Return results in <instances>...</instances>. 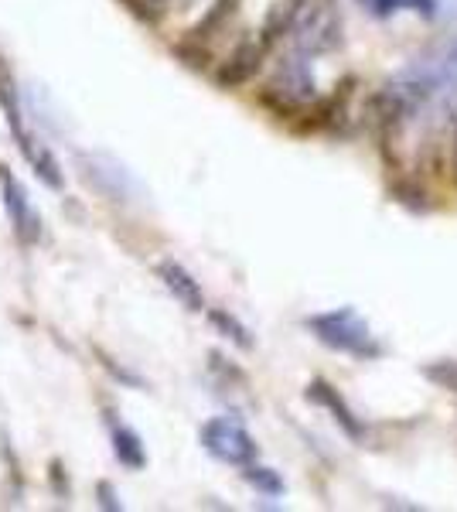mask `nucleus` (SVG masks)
Instances as JSON below:
<instances>
[{"instance_id":"ddd939ff","label":"nucleus","mask_w":457,"mask_h":512,"mask_svg":"<svg viewBox=\"0 0 457 512\" xmlns=\"http://www.w3.org/2000/svg\"><path fill=\"white\" fill-rule=\"evenodd\" d=\"M236 11H239V0H215L209 11H205V18L188 31V35H191V45H202L205 38H212L215 31H219L222 24H226Z\"/></svg>"},{"instance_id":"9d476101","label":"nucleus","mask_w":457,"mask_h":512,"mask_svg":"<svg viewBox=\"0 0 457 512\" xmlns=\"http://www.w3.org/2000/svg\"><path fill=\"white\" fill-rule=\"evenodd\" d=\"M307 400L311 403H318L321 410H328L331 417H335V424L342 427V431L352 437V441H362V424H359V417L352 414V407L342 400V393L335 390L331 383H324V379H314L311 386H307Z\"/></svg>"},{"instance_id":"1a4fd4ad","label":"nucleus","mask_w":457,"mask_h":512,"mask_svg":"<svg viewBox=\"0 0 457 512\" xmlns=\"http://www.w3.org/2000/svg\"><path fill=\"white\" fill-rule=\"evenodd\" d=\"M263 59H267V41L256 38V41H243V45H236V52L229 55L226 62H222V69L215 72V82H219L222 89H236L249 82L260 72Z\"/></svg>"},{"instance_id":"7ed1b4c3","label":"nucleus","mask_w":457,"mask_h":512,"mask_svg":"<svg viewBox=\"0 0 457 512\" xmlns=\"http://www.w3.org/2000/svg\"><path fill=\"white\" fill-rule=\"evenodd\" d=\"M198 441H202V448L212 454L215 461H222V465H232V468H246L256 461V448L253 434L246 431L239 420L232 417H212L202 424V431H198Z\"/></svg>"},{"instance_id":"423d86ee","label":"nucleus","mask_w":457,"mask_h":512,"mask_svg":"<svg viewBox=\"0 0 457 512\" xmlns=\"http://www.w3.org/2000/svg\"><path fill=\"white\" fill-rule=\"evenodd\" d=\"M0 195H4V212L11 219V229L18 236L21 246H38L41 239V216L35 212L28 198V188L21 185V178H14L7 168H0Z\"/></svg>"},{"instance_id":"20e7f679","label":"nucleus","mask_w":457,"mask_h":512,"mask_svg":"<svg viewBox=\"0 0 457 512\" xmlns=\"http://www.w3.org/2000/svg\"><path fill=\"white\" fill-rule=\"evenodd\" d=\"M318 96V86H314V72H311V55L294 48L284 62L277 65L270 86H267V99H280L284 110H297V106L311 103Z\"/></svg>"},{"instance_id":"2eb2a0df","label":"nucleus","mask_w":457,"mask_h":512,"mask_svg":"<svg viewBox=\"0 0 457 512\" xmlns=\"http://www.w3.org/2000/svg\"><path fill=\"white\" fill-rule=\"evenodd\" d=\"M209 321H212L215 332H219L222 338H229L232 345H239V349H253V335H249V328L236 315H229L226 308H209Z\"/></svg>"},{"instance_id":"4468645a","label":"nucleus","mask_w":457,"mask_h":512,"mask_svg":"<svg viewBox=\"0 0 457 512\" xmlns=\"http://www.w3.org/2000/svg\"><path fill=\"white\" fill-rule=\"evenodd\" d=\"M359 4L376 18H389L396 11H413L420 18H434L437 14V0H359Z\"/></svg>"},{"instance_id":"dca6fc26","label":"nucleus","mask_w":457,"mask_h":512,"mask_svg":"<svg viewBox=\"0 0 457 512\" xmlns=\"http://www.w3.org/2000/svg\"><path fill=\"white\" fill-rule=\"evenodd\" d=\"M243 478L263 495H284V478L273 472V468H263V465H256V461H253V465L243 468Z\"/></svg>"},{"instance_id":"39448f33","label":"nucleus","mask_w":457,"mask_h":512,"mask_svg":"<svg viewBox=\"0 0 457 512\" xmlns=\"http://www.w3.org/2000/svg\"><path fill=\"white\" fill-rule=\"evenodd\" d=\"M294 48H301L307 55H324L331 48H338L342 41V21H338L331 0H307L301 21L294 28Z\"/></svg>"},{"instance_id":"f8f14e48","label":"nucleus","mask_w":457,"mask_h":512,"mask_svg":"<svg viewBox=\"0 0 457 512\" xmlns=\"http://www.w3.org/2000/svg\"><path fill=\"white\" fill-rule=\"evenodd\" d=\"M304 7H307V0H280V4H273L270 18H267V24H263V31H260V38L267 41V48L273 45V41L284 38V35H294Z\"/></svg>"},{"instance_id":"f257e3e1","label":"nucleus","mask_w":457,"mask_h":512,"mask_svg":"<svg viewBox=\"0 0 457 512\" xmlns=\"http://www.w3.org/2000/svg\"><path fill=\"white\" fill-rule=\"evenodd\" d=\"M0 113H4V123L7 130L14 134V140H18V151L24 154V161L31 164V171L45 181L48 188H55V192H62L65 178H62V168H58L55 154L48 151L41 140L28 130V120H24V106H21V96L18 89H14V79L11 72L0 69Z\"/></svg>"},{"instance_id":"9b49d317","label":"nucleus","mask_w":457,"mask_h":512,"mask_svg":"<svg viewBox=\"0 0 457 512\" xmlns=\"http://www.w3.org/2000/svg\"><path fill=\"white\" fill-rule=\"evenodd\" d=\"M110 441H113L116 461H120L123 468H130V472H140V468L147 465V448H144V441H140V434L134 431V427L110 424Z\"/></svg>"},{"instance_id":"6e6552de","label":"nucleus","mask_w":457,"mask_h":512,"mask_svg":"<svg viewBox=\"0 0 457 512\" xmlns=\"http://www.w3.org/2000/svg\"><path fill=\"white\" fill-rule=\"evenodd\" d=\"M154 274L164 284V291H168L185 311H195V315H198V311H209V308H205L202 284L191 277V270L185 267V263H178V260H171V256H168V260H157Z\"/></svg>"},{"instance_id":"a211bd4d","label":"nucleus","mask_w":457,"mask_h":512,"mask_svg":"<svg viewBox=\"0 0 457 512\" xmlns=\"http://www.w3.org/2000/svg\"><path fill=\"white\" fill-rule=\"evenodd\" d=\"M96 495H99V506H103L106 512H123V499L116 495V489H113L110 482H99Z\"/></svg>"},{"instance_id":"f03ea898","label":"nucleus","mask_w":457,"mask_h":512,"mask_svg":"<svg viewBox=\"0 0 457 512\" xmlns=\"http://www.w3.org/2000/svg\"><path fill=\"white\" fill-rule=\"evenodd\" d=\"M307 332H314L321 345L345 355H355V359H372L379 355V345L372 338L369 325L359 318V311L352 308H335V311H324V315H311L304 321Z\"/></svg>"},{"instance_id":"0eeeda50","label":"nucleus","mask_w":457,"mask_h":512,"mask_svg":"<svg viewBox=\"0 0 457 512\" xmlns=\"http://www.w3.org/2000/svg\"><path fill=\"white\" fill-rule=\"evenodd\" d=\"M79 168L82 178L96 188L103 198L110 202H127L130 195H137V181L123 164H116L113 158H103V154H79Z\"/></svg>"},{"instance_id":"f3484780","label":"nucleus","mask_w":457,"mask_h":512,"mask_svg":"<svg viewBox=\"0 0 457 512\" xmlns=\"http://www.w3.org/2000/svg\"><path fill=\"white\" fill-rule=\"evenodd\" d=\"M140 21H157L171 7V0H123Z\"/></svg>"}]
</instances>
